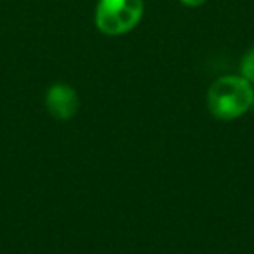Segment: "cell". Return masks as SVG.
Listing matches in <instances>:
<instances>
[{"label":"cell","instance_id":"cell-1","mask_svg":"<svg viewBox=\"0 0 254 254\" xmlns=\"http://www.w3.org/2000/svg\"><path fill=\"white\" fill-rule=\"evenodd\" d=\"M254 87L242 75L219 77L207 89V108L218 120H235L253 108Z\"/></svg>","mask_w":254,"mask_h":254},{"label":"cell","instance_id":"cell-2","mask_svg":"<svg viewBox=\"0 0 254 254\" xmlns=\"http://www.w3.org/2000/svg\"><path fill=\"white\" fill-rule=\"evenodd\" d=\"M145 16V0H98L94 25L103 35L120 37L132 32Z\"/></svg>","mask_w":254,"mask_h":254},{"label":"cell","instance_id":"cell-3","mask_svg":"<svg viewBox=\"0 0 254 254\" xmlns=\"http://www.w3.org/2000/svg\"><path fill=\"white\" fill-rule=\"evenodd\" d=\"M46 106L58 120H71L78 110V94L71 85L56 82L46 92Z\"/></svg>","mask_w":254,"mask_h":254},{"label":"cell","instance_id":"cell-4","mask_svg":"<svg viewBox=\"0 0 254 254\" xmlns=\"http://www.w3.org/2000/svg\"><path fill=\"white\" fill-rule=\"evenodd\" d=\"M240 75L251 84H254V46L244 54L242 61H240Z\"/></svg>","mask_w":254,"mask_h":254},{"label":"cell","instance_id":"cell-5","mask_svg":"<svg viewBox=\"0 0 254 254\" xmlns=\"http://www.w3.org/2000/svg\"><path fill=\"white\" fill-rule=\"evenodd\" d=\"M181 5H185V7H191V9H195V7H200V5H204V4H207L209 0H178Z\"/></svg>","mask_w":254,"mask_h":254},{"label":"cell","instance_id":"cell-6","mask_svg":"<svg viewBox=\"0 0 254 254\" xmlns=\"http://www.w3.org/2000/svg\"><path fill=\"white\" fill-rule=\"evenodd\" d=\"M253 108H254V98H253Z\"/></svg>","mask_w":254,"mask_h":254}]
</instances>
